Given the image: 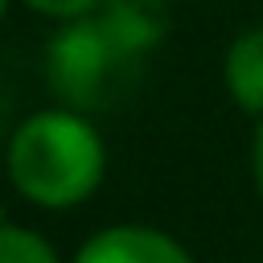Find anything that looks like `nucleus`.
Returning a JSON list of instances; mask_svg holds the SVG:
<instances>
[{
    "mask_svg": "<svg viewBox=\"0 0 263 263\" xmlns=\"http://www.w3.org/2000/svg\"><path fill=\"white\" fill-rule=\"evenodd\" d=\"M8 181L12 189L41 210L82 205L107 173V144L90 115L70 107H45L16 123L8 136Z\"/></svg>",
    "mask_w": 263,
    "mask_h": 263,
    "instance_id": "1",
    "label": "nucleus"
},
{
    "mask_svg": "<svg viewBox=\"0 0 263 263\" xmlns=\"http://www.w3.org/2000/svg\"><path fill=\"white\" fill-rule=\"evenodd\" d=\"M140 66L144 58L132 53L99 12L62 21L45 45V82L53 99L82 115L119 107L140 78Z\"/></svg>",
    "mask_w": 263,
    "mask_h": 263,
    "instance_id": "2",
    "label": "nucleus"
},
{
    "mask_svg": "<svg viewBox=\"0 0 263 263\" xmlns=\"http://www.w3.org/2000/svg\"><path fill=\"white\" fill-rule=\"evenodd\" d=\"M74 263H193V255L156 226L119 222V226L95 230L78 247Z\"/></svg>",
    "mask_w": 263,
    "mask_h": 263,
    "instance_id": "3",
    "label": "nucleus"
},
{
    "mask_svg": "<svg viewBox=\"0 0 263 263\" xmlns=\"http://www.w3.org/2000/svg\"><path fill=\"white\" fill-rule=\"evenodd\" d=\"M222 82L238 111L263 119V25L242 29L222 58Z\"/></svg>",
    "mask_w": 263,
    "mask_h": 263,
    "instance_id": "4",
    "label": "nucleus"
},
{
    "mask_svg": "<svg viewBox=\"0 0 263 263\" xmlns=\"http://www.w3.org/2000/svg\"><path fill=\"white\" fill-rule=\"evenodd\" d=\"M99 16L140 58H148L168 37V0H111Z\"/></svg>",
    "mask_w": 263,
    "mask_h": 263,
    "instance_id": "5",
    "label": "nucleus"
},
{
    "mask_svg": "<svg viewBox=\"0 0 263 263\" xmlns=\"http://www.w3.org/2000/svg\"><path fill=\"white\" fill-rule=\"evenodd\" d=\"M0 263H62L45 234L29 226L0 222Z\"/></svg>",
    "mask_w": 263,
    "mask_h": 263,
    "instance_id": "6",
    "label": "nucleus"
},
{
    "mask_svg": "<svg viewBox=\"0 0 263 263\" xmlns=\"http://www.w3.org/2000/svg\"><path fill=\"white\" fill-rule=\"evenodd\" d=\"M25 8H33L37 16H49V21H78V16H95L103 12L111 0H21Z\"/></svg>",
    "mask_w": 263,
    "mask_h": 263,
    "instance_id": "7",
    "label": "nucleus"
},
{
    "mask_svg": "<svg viewBox=\"0 0 263 263\" xmlns=\"http://www.w3.org/2000/svg\"><path fill=\"white\" fill-rule=\"evenodd\" d=\"M251 177H255V189L263 197V119L255 123V136H251Z\"/></svg>",
    "mask_w": 263,
    "mask_h": 263,
    "instance_id": "8",
    "label": "nucleus"
},
{
    "mask_svg": "<svg viewBox=\"0 0 263 263\" xmlns=\"http://www.w3.org/2000/svg\"><path fill=\"white\" fill-rule=\"evenodd\" d=\"M8 8H12V0H0V21L8 16Z\"/></svg>",
    "mask_w": 263,
    "mask_h": 263,
    "instance_id": "9",
    "label": "nucleus"
}]
</instances>
